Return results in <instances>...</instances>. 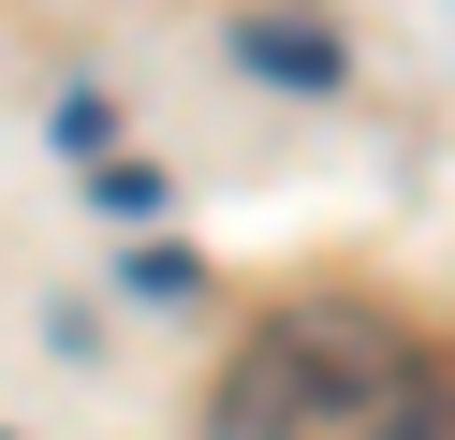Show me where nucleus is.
<instances>
[{
	"instance_id": "obj_3",
	"label": "nucleus",
	"mask_w": 455,
	"mask_h": 440,
	"mask_svg": "<svg viewBox=\"0 0 455 440\" xmlns=\"http://www.w3.org/2000/svg\"><path fill=\"white\" fill-rule=\"evenodd\" d=\"M235 59H250V74H294V88H323V74H338L323 29H235Z\"/></svg>"
},
{
	"instance_id": "obj_2",
	"label": "nucleus",
	"mask_w": 455,
	"mask_h": 440,
	"mask_svg": "<svg viewBox=\"0 0 455 440\" xmlns=\"http://www.w3.org/2000/svg\"><path fill=\"white\" fill-rule=\"evenodd\" d=\"M367 440H455V352H411V381L367 411Z\"/></svg>"
},
{
	"instance_id": "obj_1",
	"label": "nucleus",
	"mask_w": 455,
	"mask_h": 440,
	"mask_svg": "<svg viewBox=\"0 0 455 440\" xmlns=\"http://www.w3.org/2000/svg\"><path fill=\"white\" fill-rule=\"evenodd\" d=\"M411 352L426 338L367 293H294L220 367V440H367V411L411 381Z\"/></svg>"
}]
</instances>
